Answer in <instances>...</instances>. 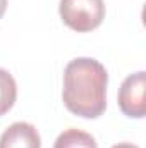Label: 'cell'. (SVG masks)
<instances>
[{"instance_id":"1","label":"cell","mask_w":146,"mask_h":148,"mask_svg":"<svg viewBox=\"0 0 146 148\" xmlns=\"http://www.w3.org/2000/svg\"><path fill=\"white\" fill-rule=\"evenodd\" d=\"M107 69L95 59L79 57L67 64L64 71L62 98L67 110L84 117L96 119L107 107Z\"/></svg>"},{"instance_id":"2","label":"cell","mask_w":146,"mask_h":148,"mask_svg":"<svg viewBox=\"0 0 146 148\" xmlns=\"http://www.w3.org/2000/svg\"><path fill=\"white\" fill-rule=\"evenodd\" d=\"M60 17L65 26L77 33L96 29L105 19L103 0H60Z\"/></svg>"},{"instance_id":"3","label":"cell","mask_w":146,"mask_h":148,"mask_svg":"<svg viewBox=\"0 0 146 148\" xmlns=\"http://www.w3.org/2000/svg\"><path fill=\"white\" fill-rule=\"evenodd\" d=\"M145 90H146V74L139 71L131 74L124 79L119 90V107L127 117L141 119L146 114L145 102Z\"/></svg>"},{"instance_id":"4","label":"cell","mask_w":146,"mask_h":148,"mask_svg":"<svg viewBox=\"0 0 146 148\" xmlns=\"http://www.w3.org/2000/svg\"><path fill=\"white\" fill-rule=\"evenodd\" d=\"M0 148H41L40 133L29 122H14L2 133Z\"/></svg>"},{"instance_id":"5","label":"cell","mask_w":146,"mask_h":148,"mask_svg":"<svg viewBox=\"0 0 146 148\" xmlns=\"http://www.w3.org/2000/svg\"><path fill=\"white\" fill-rule=\"evenodd\" d=\"M53 148H98L95 138L89 133H84L81 129H65L59 134L55 140Z\"/></svg>"},{"instance_id":"6","label":"cell","mask_w":146,"mask_h":148,"mask_svg":"<svg viewBox=\"0 0 146 148\" xmlns=\"http://www.w3.org/2000/svg\"><path fill=\"white\" fill-rule=\"evenodd\" d=\"M17 98V86L12 74L0 67V117L10 110Z\"/></svg>"},{"instance_id":"7","label":"cell","mask_w":146,"mask_h":148,"mask_svg":"<svg viewBox=\"0 0 146 148\" xmlns=\"http://www.w3.org/2000/svg\"><path fill=\"white\" fill-rule=\"evenodd\" d=\"M112 148H139V147H136L132 143H119V145H115V147H112Z\"/></svg>"},{"instance_id":"8","label":"cell","mask_w":146,"mask_h":148,"mask_svg":"<svg viewBox=\"0 0 146 148\" xmlns=\"http://www.w3.org/2000/svg\"><path fill=\"white\" fill-rule=\"evenodd\" d=\"M5 9H7V0H0V19L5 14Z\"/></svg>"}]
</instances>
